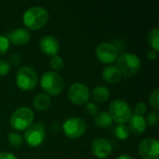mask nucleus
I'll list each match as a JSON object with an SVG mask.
<instances>
[{"label":"nucleus","mask_w":159,"mask_h":159,"mask_svg":"<svg viewBox=\"0 0 159 159\" xmlns=\"http://www.w3.org/2000/svg\"><path fill=\"white\" fill-rule=\"evenodd\" d=\"M143 159H159V143L155 138L143 139L138 147Z\"/></svg>","instance_id":"nucleus-11"},{"label":"nucleus","mask_w":159,"mask_h":159,"mask_svg":"<svg viewBox=\"0 0 159 159\" xmlns=\"http://www.w3.org/2000/svg\"><path fill=\"white\" fill-rule=\"evenodd\" d=\"M16 85L23 91L34 89L38 82L36 72L30 66H22L16 73Z\"/></svg>","instance_id":"nucleus-4"},{"label":"nucleus","mask_w":159,"mask_h":159,"mask_svg":"<svg viewBox=\"0 0 159 159\" xmlns=\"http://www.w3.org/2000/svg\"><path fill=\"white\" fill-rule=\"evenodd\" d=\"M51 100L50 97L45 93H39L35 95V97L33 100V106L35 110L44 112L48 110L50 106Z\"/></svg>","instance_id":"nucleus-17"},{"label":"nucleus","mask_w":159,"mask_h":159,"mask_svg":"<svg viewBox=\"0 0 159 159\" xmlns=\"http://www.w3.org/2000/svg\"><path fill=\"white\" fill-rule=\"evenodd\" d=\"M0 159H18L15 155L11 154V153H8V152H3V153H0Z\"/></svg>","instance_id":"nucleus-32"},{"label":"nucleus","mask_w":159,"mask_h":159,"mask_svg":"<svg viewBox=\"0 0 159 159\" xmlns=\"http://www.w3.org/2000/svg\"><path fill=\"white\" fill-rule=\"evenodd\" d=\"M149 103L150 106L155 110L157 111L159 109V89H156L150 95V99H149Z\"/></svg>","instance_id":"nucleus-24"},{"label":"nucleus","mask_w":159,"mask_h":159,"mask_svg":"<svg viewBox=\"0 0 159 159\" xmlns=\"http://www.w3.org/2000/svg\"><path fill=\"white\" fill-rule=\"evenodd\" d=\"M116 67L119 69L122 75L126 76H131L138 73V71L140 70L141 60L134 53L125 52L118 56L116 60Z\"/></svg>","instance_id":"nucleus-3"},{"label":"nucleus","mask_w":159,"mask_h":159,"mask_svg":"<svg viewBox=\"0 0 159 159\" xmlns=\"http://www.w3.org/2000/svg\"><path fill=\"white\" fill-rule=\"evenodd\" d=\"M94 122H95V125L101 129L109 128L113 124V120H112L109 113L105 112V111L99 112L94 117Z\"/></svg>","instance_id":"nucleus-19"},{"label":"nucleus","mask_w":159,"mask_h":159,"mask_svg":"<svg viewBox=\"0 0 159 159\" xmlns=\"http://www.w3.org/2000/svg\"><path fill=\"white\" fill-rule=\"evenodd\" d=\"M147 58L150 61L157 60V51H156V50H154V49L151 48L150 50L147 51Z\"/></svg>","instance_id":"nucleus-31"},{"label":"nucleus","mask_w":159,"mask_h":159,"mask_svg":"<svg viewBox=\"0 0 159 159\" xmlns=\"http://www.w3.org/2000/svg\"><path fill=\"white\" fill-rule=\"evenodd\" d=\"M9 48V41L4 35L0 34V57L5 55Z\"/></svg>","instance_id":"nucleus-27"},{"label":"nucleus","mask_w":159,"mask_h":159,"mask_svg":"<svg viewBox=\"0 0 159 159\" xmlns=\"http://www.w3.org/2000/svg\"><path fill=\"white\" fill-rule=\"evenodd\" d=\"M158 119L159 115L158 113H157V111H154V112H151V113L147 116L145 121H146V124H148L149 126L156 127V126H157V124H158Z\"/></svg>","instance_id":"nucleus-26"},{"label":"nucleus","mask_w":159,"mask_h":159,"mask_svg":"<svg viewBox=\"0 0 159 159\" xmlns=\"http://www.w3.org/2000/svg\"><path fill=\"white\" fill-rule=\"evenodd\" d=\"M86 129H87V124L85 120L77 116L67 118L62 125L63 133L69 139L80 138L86 132Z\"/></svg>","instance_id":"nucleus-7"},{"label":"nucleus","mask_w":159,"mask_h":159,"mask_svg":"<svg viewBox=\"0 0 159 159\" xmlns=\"http://www.w3.org/2000/svg\"><path fill=\"white\" fill-rule=\"evenodd\" d=\"M63 65H64V62H63V60L61 59V57L56 55V56H53L51 58V60H50V66H51V68L53 70L61 71V70H62Z\"/></svg>","instance_id":"nucleus-23"},{"label":"nucleus","mask_w":159,"mask_h":159,"mask_svg":"<svg viewBox=\"0 0 159 159\" xmlns=\"http://www.w3.org/2000/svg\"><path fill=\"white\" fill-rule=\"evenodd\" d=\"M108 113L112 120L118 125L129 122L132 116V110L128 102L120 99L115 100L110 103Z\"/></svg>","instance_id":"nucleus-6"},{"label":"nucleus","mask_w":159,"mask_h":159,"mask_svg":"<svg viewBox=\"0 0 159 159\" xmlns=\"http://www.w3.org/2000/svg\"><path fill=\"white\" fill-rule=\"evenodd\" d=\"M40 85L45 94L48 96L59 95L64 89L63 77L54 71L45 72L40 79Z\"/></svg>","instance_id":"nucleus-2"},{"label":"nucleus","mask_w":159,"mask_h":159,"mask_svg":"<svg viewBox=\"0 0 159 159\" xmlns=\"http://www.w3.org/2000/svg\"><path fill=\"white\" fill-rule=\"evenodd\" d=\"M147 111V106L143 102H140L138 103H136V105L134 106V109L132 111V116H143V115L146 113Z\"/></svg>","instance_id":"nucleus-25"},{"label":"nucleus","mask_w":159,"mask_h":159,"mask_svg":"<svg viewBox=\"0 0 159 159\" xmlns=\"http://www.w3.org/2000/svg\"><path fill=\"white\" fill-rule=\"evenodd\" d=\"M147 42L152 49L158 52L159 50V30L158 28L152 29L147 34Z\"/></svg>","instance_id":"nucleus-20"},{"label":"nucleus","mask_w":159,"mask_h":159,"mask_svg":"<svg viewBox=\"0 0 159 159\" xmlns=\"http://www.w3.org/2000/svg\"><path fill=\"white\" fill-rule=\"evenodd\" d=\"M115 135L117 139L121 140V141H125L129 137V129L128 128V126H126L125 124H120L117 125L115 128Z\"/></svg>","instance_id":"nucleus-21"},{"label":"nucleus","mask_w":159,"mask_h":159,"mask_svg":"<svg viewBox=\"0 0 159 159\" xmlns=\"http://www.w3.org/2000/svg\"><path fill=\"white\" fill-rule=\"evenodd\" d=\"M40 50L48 56H56L60 50V42L52 34L43 35L39 40Z\"/></svg>","instance_id":"nucleus-13"},{"label":"nucleus","mask_w":159,"mask_h":159,"mask_svg":"<svg viewBox=\"0 0 159 159\" xmlns=\"http://www.w3.org/2000/svg\"><path fill=\"white\" fill-rule=\"evenodd\" d=\"M110 97V90L105 86H98L92 90V100L94 103H103L108 101Z\"/></svg>","instance_id":"nucleus-18"},{"label":"nucleus","mask_w":159,"mask_h":159,"mask_svg":"<svg viewBox=\"0 0 159 159\" xmlns=\"http://www.w3.org/2000/svg\"><path fill=\"white\" fill-rule=\"evenodd\" d=\"M9 43L15 46H23L27 44L31 39V34L28 30L24 28H17L9 32L6 36Z\"/></svg>","instance_id":"nucleus-14"},{"label":"nucleus","mask_w":159,"mask_h":159,"mask_svg":"<svg viewBox=\"0 0 159 159\" xmlns=\"http://www.w3.org/2000/svg\"><path fill=\"white\" fill-rule=\"evenodd\" d=\"M49 18L48 10L40 6H34L28 8L22 16L24 25L33 31L38 30L46 25Z\"/></svg>","instance_id":"nucleus-1"},{"label":"nucleus","mask_w":159,"mask_h":159,"mask_svg":"<svg viewBox=\"0 0 159 159\" xmlns=\"http://www.w3.org/2000/svg\"><path fill=\"white\" fill-rule=\"evenodd\" d=\"M8 143L14 148H20L23 143L22 137L17 132H9L7 135Z\"/></svg>","instance_id":"nucleus-22"},{"label":"nucleus","mask_w":159,"mask_h":159,"mask_svg":"<svg viewBox=\"0 0 159 159\" xmlns=\"http://www.w3.org/2000/svg\"><path fill=\"white\" fill-rule=\"evenodd\" d=\"M34 119V112L28 107H20L13 112L10 116L9 124L10 126L18 131L27 129Z\"/></svg>","instance_id":"nucleus-5"},{"label":"nucleus","mask_w":159,"mask_h":159,"mask_svg":"<svg viewBox=\"0 0 159 159\" xmlns=\"http://www.w3.org/2000/svg\"><path fill=\"white\" fill-rule=\"evenodd\" d=\"M118 52L119 51L117 50V48L109 42L100 43L95 49L97 59L101 62L105 64L116 61L118 58Z\"/></svg>","instance_id":"nucleus-10"},{"label":"nucleus","mask_w":159,"mask_h":159,"mask_svg":"<svg viewBox=\"0 0 159 159\" xmlns=\"http://www.w3.org/2000/svg\"><path fill=\"white\" fill-rule=\"evenodd\" d=\"M102 78L109 84H117L122 78V74L116 66H107L102 70Z\"/></svg>","instance_id":"nucleus-16"},{"label":"nucleus","mask_w":159,"mask_h":159,"mask_svg":"<svg viewBox=\"0 0 159 159\" xmlns=\"http://www.w3.org/2000/svg\"><path fill=\"white\" fill-rule=\"evenodd\" d=\"M85 110L87 112V114L89 116H95L98 113H99V109H98V106L96 105V103L94 102H88L86 104V107H85Z\"/></svg>","instance_id":"nucleus-28"},{"label":"nucleus","mask_w":159,"mask_h":159,"mask_svg":"<svg viewBox=\"0 0 159 159\" xmlns=\"http://www.w3.org/2000/svg\"><path fill=\"white\" fill-rule=\"evenodd\" d=\"M24 139L27 144L31 147L40 146L46 139L45 127L41 123L32 124L27 129H25Z\"/></svg>","instance_id":"nucleus-9"},{"label":"nucleus","mask_w":159,"mask_h":159,"mask_svg":"<svg viewBox=\"0 0 159 159\" xmlns=\"http://www.w3.org/2000/svg\"><path fill=\"white\" fill-rule=\"evenodd\" d=\"M10 65L7 61L0 60V76H5L9 73Z\"/></svg>","instance_id":"nucleus-29"},{"label":"nucleus","mask_w":159,"mask_h":159,"mask_svg":"<svg viewBox=\"0 0 159 159\" xmlns=\"http://www.w3.org/2000/svg\"><path fill=\"white\" fill-rule=\"evenodd\" d=\"M129 132L135 134V135H141L143 134L147 128V124L145 121V118L143 116H132L130 119L129 120Z\"/></svg>","instance_id":"nucleus-15"},{"label":"nucleus","mask_w":159,"mask_h":159,"mask_svg":"<svg viewBox=\"0 0 159 159\" xmlns=\"http://www.w3.org/2000/svg\"><path fill=\"white\" fill-rule=\"evenodd\" d=\"M21 61V57L20 54L18 53H13L12 55H10L9 57V65H18Z\"/></svg>","instance_id":"nucleus-30"},{"label":"nucleus","mask_w":159,"mask_h":159,"mask_svg":"<svg viewBox=\"0 0 159 159\" xmlns=\"http://www.w3.org/2000/svg\"><path fill=\"white\" fill-rule=\"evenodd\" d=\"M116 159H134L132 158L130 156H129V155H121V156H119Z\"/></svg>","instance_id":"nucleus-33"},{"label":"nucleus","mask_w":159,"mask_h":159,"mask_svg":"<svg viewBox=\"0 0 159 159\" xmlns=\"http://www.w3.org/2000/svg\"><path fill=\"white\" fill-rule=\"evenodd\" d=\"M68 99L75 105H84L89 102L90 92L89 88L82 83H74L70 86L68 92Z\"/></svg>","instance_id":"nucleus-8"},{"label":"nucleus","mask_w":159,"mask_h":159,"mask_svg":"<svg viewBox=\"0 0 159 159\" xmlns=\"http://www.w3.org/2000/svg\"><path fill=\"white\" fill-rule=\"evenodd\" d=\"M91 151L97 158L104 159L111 155L113 146L107 139L96 138L91 143Z\"/></svg>","instance_id":"nucleus-12"}]
</instances>
